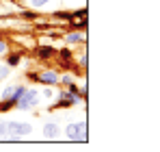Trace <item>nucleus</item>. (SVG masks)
I'll return each mask as SVG.
<instances>
[{
  "label": "nucleus",
  "mask_w": 160,
  "mask_h": 152,
  "mask_svg": "<svg viewBox=\"0 0 160 152\" xmlns=\"http://www.w3.org/2000/svg\"><path fill=\"white\" fill-rule=\"evenodd\" d=\"M37 98H39V96H37V91H26V89H24V91L18 96V106H20V109L35 106V104H37Z\"/></svg>",
  "instance_id": "f257e3e1"
},
{
  "label": "nucleus",
  "mask_w": 160,
  "mask_h": 152,
  "mask_svg": "<svg viewBox=\"0 0 160 152\" xmlns=\"http://www.w3.org/2000/svg\"><path fill=\"white\" fill-rule=\"evenodd\" d=\"M67 135H69V139H74V141L87 139V128H84V124H69V126H67Z\"/></svg>",
  "instance_id": "f03ea898"
},
{
  "label": "nucleus",
  "mask_w": 160,
  "mask_h": 152,
  "mask_svg": "<svg viewBox=\"0 0 160 152\" xmlns=\"http://www.w3.org/2000/svg\"><path fill=\"white\" fill-rule=\"evenodd\" d=\"M7 133H11V135H28V133H30V126H28V124L11 122V124L7 126Z\"/></svg>",
  "instance_id": "7ed1b4c3"
},
{
  "label": "nucleus",
  "mask_w": 160,
  "mask_h": 152,
  "mask_svg": "<svg viewBox=\"0 0 160 152\" xmlns=\"http://www.w3.org/2000/svg\"><path fill=\"white\" fill-rule=\"evenodd\" d=\"M39 80L52 85V83H56V74H54V72H41V74H39Z\"/></svg>",
  "instance_id": "20e7f679"
},
{
  "label": "nucleus",
  "mask_w": 160,
  "mask_h": 152,
  "mask_svg": "<svg viewBox=\"0 0 160 152\" xmlns=\"http://www.w3.org/2000/svg\"><path fill=\"white\" fill-rule=\"evenodd\" d=\"M43 135H46V137H56V135H58V128L54 126V124H48V126L43 128Z\"/></svg>",
  "instance_id": "39448f33"
},
{
  "label": "nucleus",
  "mask_w": 160,
  "mask_h": 152,
  "mask_svg": "<svg viewBox=\"0 0 160 152\" xmlns=\"http://www.w3.org/2000/svg\"><path fill=\"white\" fill-rule=\"evenodd\" d=\"M50 54H52L50 48H39V57H50Z\"/></svg>",
  "instance_id": "423d86ee"
},
{
  "label": "nucleus",
  "mask_w": 160,
  "mask_h": 152,
  "mask_svg": "<svg viewBox=\"0 0 160 152\" xmlns=\"http://www.w3.org/2000/svg\"><path fill=\"white\" fill-rule=\"evenodd\" d=\"M30 2H32V4H35V7H43V4H46V2H48V0H30Z\"/></svg>",
  "instance_id": "0eeeda50"
},
{
  "label": "nucleus",
  "mask_w": 160,
  "mask_h": 152,
  "mask_svg": "<svg viewBox=\"0 0 160 152\" xmlns=\"http://www.w3.org/2000/svg\"><path fill=\"white\" fill-rule=\"evenodd\" d=\"M4 133H7V124H2V122H0V135H4Z\"/></svg>",
  "instance_id": "6e6552de"
},
{
  "label": "nucleus",
  "mask_w": 160,
  "mask_h": 152,
  "mask_svg": "<svg viewBox=\"0 0 160 152\" xmlns=\"http://www.w3.org/2000/svg\"><path fill=\"white\" fill-rule=\"evenodd\" d=\"M4 50H7V46H4V41H0V54H2Z\"/></svg>",
  "instance_id": "1a4fd4ad"
},
{
  "label": "nucleus",
  "mask_w": 160,
  "mask_h": 152,
  "mask_svg": "<svg viewBox=\"0 0 160 152\" xmlns=\"http://www.w3.org/2000/svg\"><path fill=\"white\" fill-rule=\"evenodd\" d=\"M2 74H4V70H0V76H2Z\"/></svg>",
  "instance_id": "9d476101"
}]
</instances>
